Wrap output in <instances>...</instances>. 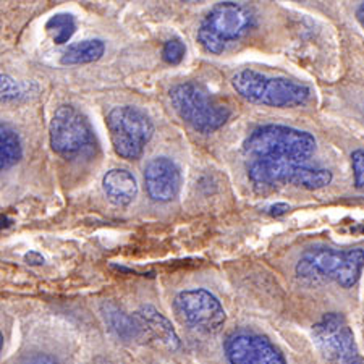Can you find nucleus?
<instances>
[{
  "instance_id": "0eeeda50",
  "label": "nucleus",
  "mask_w": 364,
  "mask_h": 364,
  "mask_svg": "<svg viewBox=\"0 0 364 364\" xmlns=\"http://www.w3.org/2000/svg\"><path fill=\"white\" fill-rule=\"evenodd\" d=\"M248 177L252 183L262 186L289 183L304 190H321L331 185L332 172L287 161H251Z\"/></svg>"
},
{
  "instance_id": "4468645a",
  "label": "nucleus",
  "mask_w": 364,
  "mask_h": 364,
  "mask_svg": "<svg viewBox=\"0 0 364 364\" xmlns=\"http://www.w3.org/2000/svg\"><path fill=\"white\" fill-rule=\"evenodd\" d=\"M102 190L110 203L115 205H128L138 196V181L128 170L112 168L104 175Z\"/></svg>"
},
{
  "instance_id": "2eb2a0df",
  "label": "nucleus",
  "mask_w": 364,
  "mask_h": 364,
  "mask_svg": "<svg viewBox=\"0 0 364 364\" xmlns=\"http://www.w3.org/2000/svg\"><path fill=\"white\" fill-rule=\"evenodd\" d=\"M105 52V44L101 39H86L70 44L60 58L62 65H83L99 60Z\"/></svg>"
},
{
  "instance_id": "39448f33",
  "label": "nucleus",
  "mask_w": 364,
  "mask_h": 364,
  "mask_svg": "<svg viewBox=\"0 0 364 364\" xmlns=\"http://www.w3.org/2000/svg\"><path fill=\"white\" fill-rule=\"evenodd\" d=\"M255 26V15L242 4L222 2L210 9L198 29V43L209 54H222Z\"/></svg>"
},
{
  "instance_id": "ddd939ff",
  "label": "nucleus",
  "mask_w": 364,
  "mask_h": 364,
  "mask_svg": "<svg viewBox=\"0 0 364 364\" xmlns=\"http://www.w3.org/2000/svg\"><path fill=\"white\" fill-rule=\"evenodd\" d=\"M134 319L138 321L141 332L149 336L151 340H154L164 348L170 351H177L180 348V338L175 332L172 322L154 306H151V304L141 306L134 313Z\"/></svg>"
},
{
  "instance_id": "5701e85b",
  "label": "nucleus",
  "mask_w": 364,
  "mask_h": 364,
  "mask_svg": "<svg viewBox=\"0 0 364 364\" xmlns=\"http://www.w3.org/2000/svg\"><path fill=\"white\" fill-rule=\"evenodd\" d=\"M287 210H290L289 204H275V205H271V208H267V214L282 215V214H285Z\"/></svg>"
},
{
  "instance_id": "9b49d317",
  "label": "nucleus",
  "mask_w": 364,
  "mask_h": 364,
  "mask_svg": "<svg viewBox=\"0 0 364 364\" xmlns=\"http://www.w3.org/2000/svg\"><path fill=\"white\" fill-rule=\"evenodd\" d=\"M224 350L230 364H287L277 346L257 333H232L225 340Z\"/></svg>"
},
{
  "instance_id": "f8f14e48",
  "label": "nucleus",
  "mask_w": 364,
  "mask_h": 364,
  "mask_svg": "<svg viewBox=\"0 0 364 364\" xmlns=\"http://www.w3.org/2000/svg\"><path fill=\"white\" fill-rule=\"evenodd\" d=\"M144 185L152 201H172L178 196L181 188V172L178 166L168 157H154L146 164Z\"/></svg>"
},
{
  "instance_id": "6e6552de",
  "label": "nucleus",
  "mask_w": 364,
  "mask_h": 364,
  "mask_svg": "<svg viewBox=\"0 0 364 364\" xmlns=\"http://www.w3.org/2000/svg\"><path fill=\"white\" fill-rule=\"evenodd\" d=\"M313 338L328 364H364L353 331L340 313H328L313 326Z\"/></svg>"
},
{
  "instance_id": "f03ea898",
  "label": "nucleus",
  "mask_w": 364,
  "mask_h": 364,
  "mask_svg": "<svg viewBox=\"0 0 364 364\" xmlns=\"http://www.w3.org/2000/svg\"><path fill=\"white\" fill-rule=\"evenodd\" d=\"M232 87L245 101L267 107H298L309 101L311 90L299 81L243 68L232 76Z\"/></svg>"
},
{
  "instance_id": "20e7f679",
  "label": "nucleus",
  "mask_w": 364,
  "mask_h": 364,
  "mask_svg": "<svg viewBox=\"0 0 364 364\" xmlns=\"http://www.w3.org/2000/svg\"><path fill=\"white\" fill-rule=\"evenodd\" d=\"M170 101L180 119L199 133H214L230 119V109L195 81L173 86L170 90Z\"/></svg>"
},
{
  "instance_id": "a211bd4d",
  "label": "nucleus",
  "mask_w": 364,
  "mask_h": 364,
  "mask_svg": "<svg viewBox=\"0 0 364 364\" xmlns=\"http://www.w3.org/2000/svg\"><path fill=\"white\" fill-rule=\"evenodd\" d=\"M46 29L55 44H67L76 31L75 16L70 14H57L54 16H50L49 21L46 23Z\"/></svg>"
},
{
  "instance_id": "f257e3e1",
  "label": "nucleus",
  "mask_w": 364,
  "mask_h": 364,
  "mask_svg": "<svg viewBox=\"0 0 364 364\" xmlns=\"http://www.w3.org/2000/svg\"><path fill=\"white\" fill-rule=\"evenodd\" d=\"M243 149L252 161H287L304 164L316 151L311 133L284 125L256 128L245 139Z\"/></svg>"
},
{
  "instance_id": "b1692460",
  "label": "nucleus",
  "mask_w": 364,
  "mask_h": 364,
  "mask_svg": "<svg viewBox=\"0 0 364 364\" xmlns=\"http://www.w3.org/2000/svg\"><path fill=\"white\" fill-rule=\"evenodd\" d=\"M356 18L360 21V25L364 28V2L356 9Z\"/></svg>"
},
{
  "instance_id": "6ab92c4d",
  "label": "nucleus",
  "mask_w": 364,
  "mask_h": 364,
  "mask_svg": "<svg viewBox=\"0 0 364 364\" xmlns=\"http://www.w3.org/2000/svg\"><path fill=\"white\" fill-rule=\"evenodd\" d=\"M186 54V47L178 38H172L166 41L162 47V58L170 65H178Z\"/></svg>"
},
{
  "instance_id": "1a4fd4ad",
  "label": "nucleus",
  "mask_w": 364,
  "mask_h": 364,
  "mask_svg": "<svg viewBox=\"0 0 364 364\" xmlns=\"http://www.w3.org/2000/svg\"><path fill=\"white\" fill-rule=\"evenodd\" d=\"M173 308L188 326L210 336L219 333L227 321L219 298L204 289L180 291L173 299Z\"/></svg>"
},
{
  "instance_id": "412c9836",
  "label": "nucleus",
  "mask_w": 364,
  "mask_h": 364,
  "mask_svg": "<svg viewBox=\"0 0 364 364\" xmlns=\"http://www.w3.org/2000/svg\"><path fill=\"white\" fill-rule=\"evenodd\" d=\"M351 167H353V177L356 188H364V149H356L351 154Z\"/></svg>"
},
{
  "instance_id": "7ed1b4c3",
  "label": "nucleus",
  "mask_w": 364,
  "mask_h": 364,
  "mask_svg": "<svg viewBox=\"0 0 364 364\" xmlns=\"http://www.w3.org/2000/svg\"><path fill=\"white\" fill-rule=\"evenodd\" d=\"M364 267V250H332L316 246L303 252L296 274L306 280H333L343 289H351L360 280Z\"/></svg>"
},
{
  "instance_id": "f3484780",
  "label": "nucleus",
  "mask_w": 364,
  "mask_h": 364,
  "mask_svg": "<svg viewBox=\"0 0 364 364\" xmlns=\"http://www.w3.org/2000/svg\"><path fill=\"white\" fill-rule=\"evenodd\" d=\"M23 148L18 133L9 123L0 127V168L9 170L21 159Z\"/></svg>"
},
{
  "instance_id": "423d86ee",
  "label": "nucleus",
  "mask_w": 364,
  "mask_h": 364,
  "mask_svg": "<svg viewBox=\"0 0 364 364\" xmlns=\"http://www.w3.org/2000/svg\"><path fill=\"white\" fill-rule=\"evenodd\" d=\"M107 128L115 152L127 161L139 159L154 134L149 117L133 105H119L110 110Z\"/></svg>"
},
{
  "instance_id": "4be33fe9",
  "label": "nucleus",
  "mask_w": 364,
  "mask_h": 364,
  "mask_svg": "<svg viewBox=\"0 0 364 364\" xmlns=\"http://www.w3.org/2000/svg\"><path fill=\"white\" fill-rule=\"evenodd\" d=\"M25 261L28 264H31V266H41V264H44V257L36 251H29L25 256Z\"/></svg>"
},
{
  "instance_id": "9d476101",
  "label": "nucleus",
  "mask_w": 364,
  "mask_h": 364,
  "mask_svg": "<svg viewBox=\"0 0 364 364\" xmlns=\"http://www.w3.org/2000/svg\"><path fill=\"white\" fill-rule=\"evenodd\" d=\"M50 148L58 156L73 157L90 148L92 130L85 115L73 105H62L55 110L49 125Z\"/></svg>"
},
{
  "instance_id": "aec40b11",
  "label": "nucleus",
  "mask_w": 364,
  "mask_h": 364,
  "mask_svg": "<svg viewBox=\"0 0 364 364\" xmlns=\"http://www.w3.org/2000/svg\"><path fill=\"white\" fill-rule=\"evenodd\" d=\"M0 87H2V101H11V99H18L23 94V87L20 83L11 78L9 75L0 76Z\"/></svg>"
},
{
  "instance_id": "dca6fc26",
  "label": "nucleus",
  "mask_w": 364,
  "mask_h": 364,
  "mask_svg": "<svg viewBox=\"0 0 364 364\" xmlns=\"http://www.w3.org/2000/svg\"><path fill=\"white\" fill-rule=\"evenodd\" d=\"M102 316L107 326L110 327V331L115 332L117 336L123 340H132L141 336V327L138 324V321L134 319V316H128L123 313L122 309H119L114 304L105 303L102 306Z\"/></svg>"
}]
</instances>
